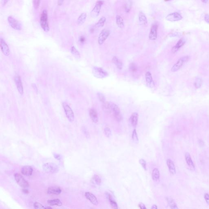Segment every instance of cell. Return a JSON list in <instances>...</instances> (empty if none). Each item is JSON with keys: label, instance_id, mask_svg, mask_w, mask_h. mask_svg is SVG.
I'll return each instance as SVG.
<instances>
[{"label": "cell", "instance_id": "55", "mask_svg": "<svg viewBox=\"0 0 209 209\" xmlns=\"http://www.w3.org/2000/svg\"><path fill=\"white\" fill-rule=\"evenodd\" d=\"M151 209H157V205H153L152 206V207H151Z\"/></svg>", "mask_w": 209, "mask_h": 209}, {"label": "cell", "instance_id": "35", "mask_svg": "<svg viewBox=\"0 0 209 209\" xmlns=\"http://www.w3.org/2000/svg\"><path fill=\"white\" fill-rule=\"evenodd\" d=\"M132 138L134 142L136 144H138V137L137 134L136 133V129H134L133 131V134H132Z\"/></svg>", "mask_w": 209, "mask_h": 209}, {"label": "cell", "instance_id": "12", "mask_svg": "<svg viewBox=\"0 0 209 209\" xmlns=\"http://www.w3.org/2000/svg\"><path fill=\"white\" fill-rule=\"evenodd\" d=\"M14 81L15 82L16 85L18 92L20 93V94L23 95L24 93V91H23V86L22 83L20 76L18 74L16 75L14 77Z\"/></svg>", "mask_w": 209, "mask_h": 209}, {"label": "cell", "instance_id": "34", "mask_svg": "<svg viewBox=\"0 0 209 209\" xmlns=\"http://www.w3.org/2000/svg\"><path fill=\"white\" fill-rule=\"evenodd\" d=\"M146 81L147 84L148 85H151L152 84L153 81V79L152 77V74L150 72H147L146 73Z\"/></svg>", "mask_w": 209, "mask_h": 209}, {"label": "cell", "instance_id": "20", "mask_svg": "<svg viewBox=\"0 0 209 209\" xmlns=\"http://www.w3.org/2000/svg\"><path fill=\"white\" fill-rule=\"evenodd\" d=\"M47 192L48 194H51L59 195L61 192V190L59 187H51L48 189Z\"/></svg>", "mask_w": 209, "mask_h": 209}, {"label": "cell", "instance_id": "6", "mask_svg": "<svg viewBox=\"0 0 209 209\" xmlns=\"http://www.w3.org/2000/svg\"><path fill=\"white\" fill-rule=\"evenodd\" d=\"M103 3L104 2L101 0H99L96 2L95 6L91 12V16L92 17L96 18L98 16L102 6L103 5Z\"/></svg>", "mask_w": 209, "mask_h": 209}, {"label": "cell", "instance_id": "30", "mask_svg": "<svg viewBox=\"0 0 209 209\" xmlns=\"http://www.w3.org/2000/svg\"><path fill=\"white\" fill-rule=\"evenodd\" d=\"M132 5H133V2L131 0H127L126 3H125L124 6L125 12L127 13H128L130 11L131 9L132 8Z\"/></svg>", "mask_w": 209, "mask_h": 209}, {"label": "cell", "instance_id": "5", "mask_svg": "<svg viewBox=\"0 0 209 209\" xmlns=\"http://www.w3.org/2000/svg\"><path fill=\"white\" fill-rule=\"evenodd\" d=\"M62 105L67 118L70 122H72L74 119V115L73 110L66 103H63Z\"/></svg>", "mask_w": 209, "mask_h": 209}, {"label": "cell", "instance_id": "25", "mask_svg": "<svg viewBox=\"0 0 209 209\" xmlns=\"http://www.w3.org/2000/svg\"><path fill=\"white\" fill-rule=\"evenodd\" d=\"M116 23L117 26L120 28L123 29L125 27L124 21L123 18L120 16L118 15L116 16Z\"/></svg>", "mask_w": 209, "mask_h": 209}, {"label": "cell", "instance_id": "58", "mask_svg": "<svg viewBox=\"0 0 209 209\" xmlns=\"http://www.w3.org/2000/svg\"><path fill=\"white\" fill-rule=\"evenodd\" d=\"M172 1V0H164V1H166V2H167V1Z\"/></svg>", "mask_w": 209, "mask_h": 209}, {"label": "cell", "instance_id": "3", "mask_svg": "<svg viewBox=\"0 0 209 209\" xmlns=\"http://www.w3.org/2000/svg\"><path fill=\"white\" fill-rule=\"evenodd\" d=\"M44 171L48 173H55L58 172L59 167L56 164L52 163H48L44 164L42 166Z\"/></svg>", "mask_w": 209, "mask_h": 209}, {"label": "cell", "instance_id": "49", "mask_svg": "<svg viewBox=\"0 0 209 209\" xmlns=\"http://www.w3.org/2000/svg\"><path fill=\"white\" fill-rule=\"evenodd\" d=\"M64 0H58V5L61 6L63 3Z\"/></svg>", "mask_w": 209, "mask_h": 209}, {"label": "cell", "instance_id": "28", "mask_svg": "<svg viewBox=\"0 0 209 209\" xmlns=\"http://www.w3.org/2000/svg\"><path fill=\"white\" fill-rule=\"evenodd\" d=\"M48 203L49 205H52V206L57 205V206H61L62 205V202L58 199H53V200H48Z\"/></svg>", "mask_w": 209, "mask_h": 209}, {"label": "cell", "instance_id": "29", "mask_svg": "<svg viewBox=\"0 0 209 209\" xmlns=\"http://www.w3.org/2000/svg\"><path fill=\"white\" fill-rule=\"evenodd\" d=\"M160 174L159 170L157 168H155L153 169L152 173V177L153 181H158L159 179Z\"/></svg>", "mask_w": 209, "mask_h": 209}, {"label": "cell", "instance_id": "1", "mask_svg": "<svg viewBox=\"0 0 209 209\" xmlns=\"http://www.w3.org/2000/svg\"><path fill=\"white\" fill-rule=\"evenodd\" d=\"M40 26L45 32H48L50 31V27L48 21V12L46 10H44L40 16Z\"/></svg>", "mask_w": 209, "mask_h": 209}, {"label": "cell", "instance_id": "45", "mask_svg": "<svg viewBox=\"0 0 209 209\" xmlns=\"http://www.w3.org/2000/svg\"><path fill=\"white\" fill-rule=\"evenodd\" d=\"M204 198L205 199V201L209 205V195L208 194H205L204 195Z\"/></svg>", "mask_w": 209, "mask_h": 209}, {"label": "cell", "instance_id": "8", "mask_svg": "<svg viewBox=\"0 0 209 209\" xmlns=\"http://www.w3.org/2000/svg\"><path fill=\"white\" fill-rule=\"evenodd\" d=\"M14 178L16 183H17V184L20 187L23 188H25L29 186V184L28 182L25 180V179L23 178L20 174L16 173L14 174Z\"/></svg>", "mask_w": 209, "mask_h": 209}, {"label": "cell", "instance_id": "17", "mask_svg": "<svg viewBox=\"0 0 209 209\" xmlns=\"http://www.w3.org/2000/svg\"><path fill=\"white\" fill-rule=\"evenodd\" d=\"M32 168L29 166H24L21 169V172L25 176H30L32 174Z\"/></svg>", "mask_w": 209, "mask_h": 209}, {"label": "cell", "instance_id": "15", "mask_svg": "<svg viewBox=\"0 0 209 209\" xmlns=\"http://www.w3.org/2000/svg\"><path fill=\"white\" fill-rule=\"evenodd\" d=\"M138 20L140 24L144 26H147L148 25V20L146 15L144 12L140 11L138 14Z\"/></svg>", "mask_w": 209, "mask_h": 209}, {"label": "cell", "instance_id": "18", "mask_svg": "<svg viewBox=\"0 0 209 209\" xmlns=\"http://www.w3.org/2000/svg\"><path fill=\"white\" fill-rule=\"evenodd\" d=\"M185 42H186V41H185V40L184 38H182L180 39L179 40L178 42L177 43V44L175 45V46H174V47H173L172 48V53H174L176 52L180 48H181L182 46H184V44L185 43Z\"/></svg>", "mask_w": 209, "mask_h": 209}, {"label": "cell", "instance_id": "26", "mask_svg": "<svg viewBox=\"0 0 209 209\" xmlns=\"http://www.w3.org/2000/svg\"><path fill=\"white\" fill-rule=\"evenodd\" d=\"M103 109L104 111L107 113H111L112 112L111 107V102H104L103 103L102 105Z\"/></svg>", "mask_w": 209, "mask_h": 209}, {"label": "cell", "instance_id": "19", "mask_svg": "<svg viewBox=\"0 0 209 209\" xmlns=\"http://www.w3.org/2000/svg\"><path fill=\"white\" fill-rule=\"evenodd\" d=\"M89 114L92 120L94 123H97L98 120L97 112L94 109L92 108L89 111Z\"/></svg>", "mask_w": 209, "mask_h": 209}, {"label": "cell", "instance_id": "50", "mask_svg": "<svg viewBox=\"0 0 209 209\" xmlns=\"http://www.w3.org/2000/svg\"><path fill=\"white\" fill-rule=\"evenodd\" d=\"M139 207L140 208V209H146V206L144 204H143L142 203H140L139 204V205H138Z\"/></svg>", "mask_w": 209, "mask_h": 209}, {"label": "cell", "instance_id": "51", "mask_svg": "<svg viewBox=\"0 0 209 209\" xmlns=\"http://www.w3.org/2000/svg\"><path fill=\"white\" fill-rule=\"evenodd\" d=\"M32 87L33 88L34 90L36 91V92H37L38 88L37 87L36 85L35 84V83H33V84H32Z\"/></svg>", "mask_w": 209, "mask_h": 209}, {"label": "cell", "instance_id": "14", "mask_svg": "<svg viewBox=\"0 0 209 209\" xmlns=\"http://www.w3.org/2000/svg\"><path fill=\"white\" fill-rule=\"evenodd\" d=\"M94 73L96 74V76L98 77L99 78H105L108 76V74L107 72H106L101 68L94 67Z\"/></svg>", "mask_w": 209, "mask_h": 209}, {"label": "cell", "instance_id": "41", "mask_svg": "<svg viewBox=\"0 0 209 209\" xmlns=\"http://www.w3.org/2000/svg\"><path fill=\"white\" fill-rule=\"evenodd\" d=\"M40 0H33V4L35 9H37L39 7Z\"/></svg>", "mask_w": 209, "mask_h": 209}, {"label": "cell", "instance_id": "42", "mask_svg": "<svg viewBox=\"0 0 209 209\" xmlns=\"http://www.w3.org/2000/svg\"><path fill=\"white\" fill-rule=\"evenodd\" d=\"M34 207L35 209H45V207L41 203L36 202L34 204Z\"/></svg>", "mask_w": 209, "mask_h": 209}, {"label": "cell", "instance_id": "24", "mask_svg": "<svg viewBox=\"0 0 209 209\" xmlns=\"http://www.w3.org/2000/svg\"><path fill=\"white\" fill-rule=\"evenodd\" d=\"M87 15L86 13H82L78 17L77 23L79 25H81L84 24L87 18Z\"/></svg>", "mask_w": 209, "mask_h": 209}, {"label": "cell", "instance_id": "57", "mask_svg": "<svg viewBox=\"0 0 209 209\" xmlns=\"http://www.w3.org/2000/svg\"><path fill=\"white\" fill-rule=\"evenodd\" d=\"M45 209H52V207H45Z\"/></svg>", "mask_w": 209, "mask_h": 209}, {"label": "cell", "instance_id": "56", "mask_svg": "<svg viewBox=\"0 0 209 209\" xmlns=\"http://www.w3.org/2000/svg\"><path fill=\"white\" fill-rule=\"evenodd\" d=\"M202 2H203V3H206L208 2V0H201Z\"/></svg>", "mask_w": 209, "mask_h": 209}, {"label": "cell", "instance_id": "36", "mask_svg": "<svg viewBox=\"0 0 209 209\" xmlns=\"http://www.w3.org/2000/svg\"><path fill=\"white\" fill-rule=\"evenodd\" d=\"M71 51L72 54H73V55H74L75 57H80V53L74 47L72 46L71 47Z\"/></svg>", "mask_w": 209, "mask_h": 209}, {"label": "cell", "instance_id": "23", "mask_svg": "<svg viewBox=\"0 0 209 209\" xmlns=\"http://www.w3.org/2000/svg\"><path fill=\"white\" fill-rule=\"evenodd\" d=\"M167 164L170 172L172 174H176V168L174 162L171 159H168L167 161Z\"/></svg>", "mask_w": 209, "mask_h": 209}, {"label": "cell", "instance_id": "53", "mask_svg": "<svg viewBox=\"0 0 209 209\" xmlns=\"http://www.w3.org/2000/svg\"><path fill=\"white\" fill-rule=\"evenodd\" d=\"M54 156L55 158H56V159H57L58 160H60L61 159V157H60L59 155H54Z\"/></svg>", "mask_w": 209, "mask_h": 209}, {"label": "cell", "instance_id": "48", "mask_svg": "<svg viewBox=\"0 0 209 209\" xmlns=\"http://www.w3.org/2000/svg\"><path fill=\"white\" fill-rule=\"evenodd\" d=\"M205 20L206 21V22L208 24H209V14H206L205 16Z\"/></svg>", "mask_w": 209, "mask_h": 209}, {"label": "cell", "instance_id": "27", "mask_svg": "<svg viewBox=\"0 0 209 209\" xmlns=\"http://www.w3.org/2000/svg\"><path fill=\"white\" fill-rule=\"evenodd\" d=\"M112 61L116 66V67L119 70H120L122 69V62L117 57H114L112 59Z\"/></svg>", "mask_w": 209, "mask_h": 209}, {"label": "cell", "instance_id": "44", "mask_svg": "<svg viewBox=\"0 0 209 209\" xmlns=\"http://www.w3.org/2000/svg\"><path fill=\"white\" fill-rule=\"evenodd\" d=\"M109 201H110V205H111V207L112 208H113V209H118V205H117V203H116V201H114L112 199Z\"/></svg>", "mask_w": 209, "mask_h": 209}, {"label": "cell", "instance_id": "37", "mask_svg": "<svg viewBox=\"0 0 209 209\" xmlns=\"http://www.w3.org/2000/svg\"><path fill=\"white\" fill-rule=\"evenodd\" d=\"M129 69L131 72L133 73L136 72L138 70V67L135 64L132 63H131L129 66Z\"/></svg>", "mask_w": 209, "mask_h": 209}, {"label": "cell", "instance_id": "10", "mask_svg": "<svg viewBox=\"0 0 209 209\" xmlns=\"http://www.w3.org/2000/svg\"><path fill=\"white\" fill-rule=\"evenodd\" d=\"M158 25L157 23H153L151 27L149 38L150 40H155L157 38Z\"/></svg>", "mask_w": 209, "mask_h": 209}, {"label": "cell", "instance_id": "11", "mask_svg": "<svg viewBox=\"0 0 209 209\" xmlns=\"http://www.w3.org/2000/svg\"><path fill=\"white\" fill-rule=\"evenodd\" d=\"M166 19L167 20L171 22H175L181 20L183 18L182 16L178 12H175L168 14L166 17Z\"/></svg>", "mask_w": 209, "mask_h": 209}, {"label": "cell", "instance_id": "40", "mask_svg": "<svg viewBox=\"0 0 209 209\" xmlns=\"http://www.w3.org/2000/svg\"><path fill=\"white\" fill-rule=\"evenodd\" d=\"M104 133L107 137L109 138L111 135L112 133L111 129L109 127H106L104 129Z\"/></svg>", "mask_w": 209, "mask_h": 209}, {"label": "cell", "instance_id": "9", "mask_svg": "<svg viewBox=\"0 0 209 209\" xmlns=\"http://www.w3.org/2000/svg\"><path fill=\"white\" fill-rule=\"evenodd\" d=\"M7 20L10 26L12 28L16 30H21L22 28L20 23L15 18L12 16H8L7 18Z\"/></svg>", "mask_w": 209, "mask_h": 209}, {"label": "cell", "instance_id": "31", "mask_svg": "<svg viewBox=\"0 0 209 209\" xmlns=\"http://www.w3.org/2000/svg\"><path fill=\"white\" fill-rule=\"evenodd\" d=\"M106 18L105 16H102L100 18L98 22L96 23L95 27L96 28L103 27L104 26L105 23L106 22Z\"/></svg>", "mask_w": 209, "mask_h": 209}, {"label": "cell", "instance_id": "13", "mask_svg": "<svg viewBox=\"0 0 209 209\" xmlns=\"http://www.w3.org/2000/svg\"><path fill=\"white\" fill-rule=\"evenodd\" d=\"M0 46L1 51L5 56H8L9 54V50L7 44L3 38H1L0 39Z\"/></svg>", "mask_w": 209, "mask_h": 209}, {"label": "cell", "instance_id": "46", "mask_svg": "<svg viewBox=\"0 0 209 209\" xmlns=\"http://www.w3.org/2000/svg\"><path fill=\"white\" fill-rule=\"evenodd\" d=\"M105 194L106 198H107L108 200H109V201L111 200H112V196L110 195V194L108 193V192H106Z\"/></svg>", "mask_w": 209, "mask_h": 209}, {"label": "cell", "instance_id": "7", "mask_svg": "<svg viewBox=\"0 0 209 209\" xmlns=\"http://www.w3.org/2000/svg\"><path fill=\"white\" fill-rule=\"evenodd\" d=\"M110 31L107 29H104L101 31L98 37V43L100 45L103 44L110 35Z\"/></svg>", "mask_w": 209, "mask_h": 209}, {"label": "cell", "instance_id": "38", "mask_svg": "<svg viewBox=\"0 0 209 209\" xmlns=\"http://www.w3.org/2000/svg\"><path fill=\"white\" fill-rule=\"evenodd\" d=\"M93 179L94 181V182L96 183V184L98 185H100L101 183V179L100 178L99 176L97 175H94L93 176Z\"/></svg>", "mask_w": 209, "mask_h": 209}, {"label": "cell", "instance_id": "22", "mask_svg": "<svg viewBox=\"0 0 209 209\" xmlns=\"http://www.w3.org/2000/svg\"><path fill=\"white\" fill-rule=\"evenodd\" d=\"M138 115L136 112H134L131 115L130 118V122L131 125L134 127H136L138 122Z\"/></svg>", "mask_w": 209, "mask_h": 209}, {"label": "cell", "instance_id": "4", "mask_svg": "<svg viewBox=\"0 0 209 209\" xmlns=\"http://www.w3.org/2000/svg\"><path fill=\"white\" fill-rule=\"evenodd\" d=\"M111 107L112 112L113 113L114 116L116 120L118 122H120L122 120V116L121 114L120 108L118 105L113 103L111 102Z\"/></svg>", "mask_w": 209, "mask_h": 209}, {"label": "cell", "instance_id": "54", "mask_svg": "<svg viewBox=\"0 0 209 209\" xmlns=\"http://www.w3.org/2000/svg\"><path fill=\"white\" fill-rule=\"evenodd\" d=\"M23 192H24V193H25V194H27V193H29V191L26 190V189H23Z\"/></svg>", "mask_w": 209, "mask_h": 209}, {"label": "cell", "instance_id": "21", "mask_svg": "<svg viewBox=\"0 0 209 209\" xmlns=\"http://www.w3.org/2000/svg\"><path fill=\"white\" fill-rule=\"evenodd\" d=\"M185 158L187 164L188 165V166L190 168V169L192 170H194L195 166H194V165L193 161H192L191 156H190V154L189 153H186L185 155Z\"/></svg>", "mask_w": 209, "mask_h": 209}, {"label": "cell", "instance_id": "39", "mask_svg": "<svg viewBox=\"0 0 209 209\" xmlns=\"http://www.w3.org/2000/svg\"><path fill=\"white\" fill-rule=\"evenodd\" d=\"M97 95H98V98L99 101L101 103H103L106 101H105L106 99H105V96L103 94L101 93H97Z\"/></svg>", "mask_w": 209, "mask_h": 209}, {"label": "cell", "instance_id": "32", "mask_svg": "<svg viewBox=\"0 0 209 209\" xmlns=\"http://www.w3.org/2000/svg\"><path fill=\"white\" fill-rule=\"evenodd\" d=\"M167 201L168 202V204L169 205L170 207L172 209H178V207L177 206V204L175 203L174 200L172 199L169 197L167 198Z\"/></svg>", "mask_w": 209, "mask_h": 209}, {"label": "cell", "instance_id": "16", "mask_svg": "<svg viewBox=\"0 0 209 209\" xmlns=\"http://www.w3.org/2000/svg\"><path fill=\"white\" fill-rule=\"evenodd\" d=\"M85 196L87 199L91 202V203L95 205H98V201L97 198L92 193L90 192H87L85 194Z\"/></svg>", "mask_w": 209, "mask_h": 209}, {"label": "cell", "instance_id": "33", "mask_svg": "<svg viewBox=\"0 0 209 209\" xmlns=\"http://www.w3.org/2000/svg\"><path fill=\"white\" fill-rule=\"evenodd\" d=\"M202 83H203V80H202V79L201 78L198 77V78H196L195 81H194V85L195 88L198 89V88L201 87V85H202Z\"/></svg>", "mask_w": 209, "mask_h": 209}, {"label": "cell", "instance_id": "52", "mask_svg": "<svg viewBox=\"0 0 209 209\" xmlns=\"http://www.w3.org/2000/svg\"><path fill=\"white\" fill-rule=\"evenodd\" d=\"M85 38L84 37H81L80 39V41L81 42H82V43L84 42L85 41Z\"/></svg>", "mask_w": 209, "mask_h": 209}, {"label": "cell", "instance_id": "47", "mask_svg": "<svg viewBox=\"0 0 209 209\" xmlns=\"http://www.w3.org/2000/svg\"><path fill=\"white\" fill-rule=\"evenodd\" d=\"M9 0H1V3L3 6H5L8 3Z\"/></svg>", "mask_w": 209, "mask_h": 209}, {"label": "cell", "instance_id": "43", "mask_svg": "<svg viewBox=\"0 0 209 209\" xmlns=\"http://www.w3.org/2000/svg\"><path fill=\"white\" fill-rule=\"evenodd\" d=\"M140 164L141 165L142 168H144L145 170H147L146 162L144 159H140L139 161Z\"/></svg>", "mask_w": 209, "mask_h": 209}, {"label": "cell", "instance_id": "2", "mask_svg": "<svg viewBox=\"0 0 209 209\" xmlns=\"http://www.w3.org/2000/svg\"><path fill=\"white\" fill-rule=\"evenodd\" d=\"M190 59V57L189 56H185L181 58L177 62L176 64H175L171 68V71L172 72H176L181 69V67L184 64L187 63L189 61Z\"/></svg>", "mask_w": 209, "mask_h": 209}]
</instances>
